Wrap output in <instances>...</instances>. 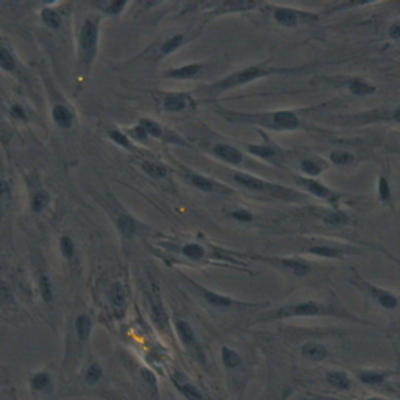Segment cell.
Returning a JSON list of instances; mask_svg holds the SVG:
<instances>
[{"mask_svg": "<svg viewBox=\"0 0 400 400\" xmlns=\"http://www.w3.org/2000/svg\"><path fill=\"white\" fill-rule=\"evenodd\" d=\"M322 314H338L335 310L328 308L325 305H320L316 302H303V303H295V305H288L274 311L272 318L275 319H283V318H294V316H322Z\"/></svg>", "mask_w": 400, "mask_h": 400, "instance_id": "1", "label": "cell"}, {"mask_svg": "<svg viewBox=\"0 0 400 400\" xmlns=\"http://www.w3.org/2000/svg\"><path fill=\"white\" fill-rule=\"evenodd\" d=\"M266 72L260 69V67H247V69L244 71H240L233 75L227 77V79L220 80L214 84H211L210 86V91L213 92H222V91H227V89H232V88H236V86H241V84H245L252 80H257L260 79L261 75H265Z\"/></svg>", "mask_w": 400, "mask_h": 400, "instance_id": "2", "label": "cell"}, {"mask_svg": "<svg viewBox=\"0 0 400 400\" xmlns=\"http://www.w3.org/2000/svg\"><path fill=\"white\" fill-rule=\"evenodd\" d=\"M109 303H111V310L116 318H122L125 313V293L122 285L114 283L109 288Z\"/></svg>", "mask_w": 400, "mask_h": 400, "instance_id": "3", "label": "cell"}, {"mask_svg": "<svg viewBox=\"0 0 400 400\" xmlns=\"http://www.w3.org/2000/svg\"><path fill=\"white\" fill-rule=\"evenodd\" d=\"M30 388L33 393L39 394H50L53 391V383L52 378L47 372H36L30 377Z\"/></svg>", "mask_w": 400, "mask_h": 400, "instance_id": "4", "label": "cell"}, {"mask_svg": "<svg viewBox=\"0 0 400 400\" xmlns=\"http://www.w3.org/2000/svg\"><path fill=\"white\" fill-rule=\"evenodd\" d=\"M96 41H97V24L94 21L88 19L84 22L80 33V46L84 50H89L96 46Z\"/></svg>", "mask_w": 400, "mask_h": 400, "instance_id": "5", "label": "cell"}, {"mask_svg": "<svg viewBox=\"0 0 400 400\" xmlns=\"http://www.w3.org/2000/svg\"><path fill=\"white\" fill-rule=\"evenodd\" d=\"M213 153H214L216 157H219L220 160L228 161V163H232V164H240L242 161L241 152L236 150L232 146H227V144H217V146H214V149H213Z\"/></svg>", "mask_w": 400, "mask_h": 400, "instance_id": "6", "label": "cell"}, {"mask_svg": "<svg viewBox=\"0 0 400 400\" xmlns=\"http://www.w3.org/2000/svg\"><path fill=\"white\" fill-rule=\"evenodd\" d=\"M302 355L311 361H322L327 358V348L318 343H306L302 346Z\"/></svg>", "mask_w": 400, "mask_h": 400, "instance_id": "7", "label": "cell"}, {"mask_svg": "<svg viewBox=\"0 0 400 400\" xmlns=\"http://www.w3.org/2000/svg\"><path fill=\"white\" fill-rule=\"evenodd\" d=\"M200 72V64H188L183 67H177V69H172L166 72L164 75L169 77V79H177V80H188V79H194L195 75Z\"/></svg>", "mask_w": 400, "mask_h": 400, "instance_id": "8", "label": "cell"}, {"mask_svg": "<svg viewBox=\"0 0 400 400\" xmlns=\"http://www.w3.org/2000/svg\"><path fill=\"white\" fill-rule=\"evenodd\" d=\"M102 378H104V369H102V366L96 361L88 364V368L84 369V373H83L84 383H86L88 386H96Z\"/></svg>", "mask_w": 400, "mask_h": 400, "instance_id": "9", "label": "cell"}, {"mask_svg": "<svg viewBox=\"0 0 400 400\" xmlns=\"http://www.w3.org/2000/svg\"><path fill=\"white\" fill-rule=\"evenodd\" d=\"M274 122L280 127V129H297L299 127V119L291 111H278L274 114Z\"/></svg>", "mask_w": 400, "mask_h": 400, "instance_id": "10", "label": "cell"}, {"mask_svg": "<svg viewBox=\"0 0 400 400\" xmlns=\"http://www.w3.org/2000/svg\"><path fill=\"white\" fill-rule=\"evenodd\" d=\"M91 330H92V320L88 314H80L79 318L75 319V331H77V336H79L81 341H86L91 335Z\"/></svg>", "mask_w": 400, "mask_h": 400, "instance_id": "11", "label": "cell"}, {"mask_svg": "<svg viewBox=\"0 0 400 400\" xmlns=\"http://www.w3.org/2000/svg\"><path fill=\"white\" fill-rule=\"evenodd\" d=\"M235 180L240 183L241 186L247 189H253V191H263V189H267V185L265 182L258 180V178H253L250 175H245V174H236L235 175Z\"/></svg>", "mask_w": 400, "mask_h": 400, "instance_id": "12", "label": "cell"}, {"mask_svg": "<svg viewBox=\"0 0 400 400\" xmlns=\"http://www.w3.org/2000/svg\"><path fill=\"white\" fill-rule=\"evenodd\" d=\"M175 328H177V333L178 336H180L182 339V343L185 346H194L195 344V338H194V331L191 328V325L188 324V322H185V320H178L177 324H175Z\"/></svg>", "mask_w": 400, "mask_h": 400, "instance_id": "13", "label": "cell"}, {"mask_svg": "<svg viewBox=\"0 0 400 400\" xmlns=\"http://www.w3.org/2000/svg\"><path fill=\"white\" fill-rule=\"evenodd\" d=\"M174 385L177 386L178 393H180L186 400H202L203 396L197 386L191 385V383H178L174 380Z\"/></svg>", "mask_w": 400, "mask_h": 400, "instance_id": "14", "label": "cell"}, {"mask_svg": "<svg viewBox=\"0 0 400 400\" xmlns=\"http://www.w3.org/2000/svg\"><path fill=\"white\" fill-rule=\"evenodd\" d=\"M203 297H205V300L211 305H216V306H220V308H224V306H232V305H236V302L233 299H230V297H225V295H220V294H216V293H211V291H207V289H200Z\"/></svg>", "mask_w": 400, "mask_h": 400, "instance_id": "15", "label": "cell"}, {"mask_svg": "<svg viewBox=\"0 0 400 400\" xmlns=\"http://www.w3.org/2000/svg\"><path fill=\"white\" fill-rule=\"evenodd\" d=\"M152 313H153V319L158 324V327L161 330H164L167 327V316L164 313V308H163V303L160 302L158 297H153L152 299Z\"/></svg>", "mask_w": 400, "mask_h": 400, "instance_id": "16", "label": "cell"}, {"mask_svg": "<svg viewBox=\"0 0 400 400\" xmlns=\"http://www.w3.org/2000/svg\"><path fill=\"white\" fill-rule=\"evenodd\" d=\"M327 381H328L330 386L343 389V391L350 388V380H348V377L346 375L344 372H328Z\"/></svg>", "mask_w": 400, "mask_h": 400, "instance_id": "17", "label": "cell"}, {"mask_svg": "<svg viewBox=\"0 0 400 400\" xmlns=\"http://www.w3.org/2000/svg\"><path fill=\"white\" fill-rule=\"evenodd\" d=\"M53 121L59 127L67 129V127H71V124H72V114H71V111L66 107L58 105V107L53 108Z\"/></svg>", "mask_w": 400, "mask_h": 400, "instance_id": "18", "label": "cell"}, {"mask_svg": "<svg viewBox=\"0 0 400 400\" xmlns=\"http://www.w3.org/2000/svg\"><path fill=\"white\" fill-rule=\"evenodd\" d=\"M222 361L225 364V368L233 371V369H238L240 366L242 364V358L240 355H238L235 350L228 347H222Z\"/></svg>", "mask_w": 400, "mask_h": 400, "instance_id": "19", "label": "cell"}, {"mask_svg": "<svg viewBox=\"0 0 400 400\" xmlns=\"http://www.w3.org/2000/svg\"><path fill=\"white\" fill-rule=\"evenodd\" d=\"M185 107H186V100H185V96L182 94H169L164 99V108L171 113L182 111Z\"/></svg>", "mask_w": 400, "mask_h": 400, "instance_id": "20", "label": "cell"}, {"mask_svg": "<svg viewBox=\"0 0 400 400\" xmlns=\"http://www.w3.org/2000/svg\"><path fill=\"white\" fill-rule=\"evenodd\" d=\"M117 225H119V230H121V233L125 236V238H132L134 233H136V225H134V220L130 217V216H121L117 220Z\"/></svg>", "mask_w": 400, "mask_h": 400, "instance_id": "21", "label": "cell"}, {"mask_svg": "<svg viewBox=\"0 0 400 400\" xmlns=\"http://www.w3.org/2000/svg\"><path fill=\"white\" fill-rule=\"evenodd\" d=\"M388 377L386 372H375V371H368V372H360L358 378L366 383V385H378L383 380Z\"/></svg>", "mask_w": 400, "mask_h": 400, "instance_id": "22", "label": "cell"}, {"mask_svg": "<svg viewBox=\"0 0 400 400\" xmlns=\"http://www.w3.org/2000/svg\"><path fill=\"white\" fill-rule=\"evenodd\" d=\"M275 19L282 25H288V27H294L297 24V16L291 10H277L275 11Z\"/></svg>", "mask_w": 400, "mask_h": 400, "instance_id": "23", "label": "cell"}, {"mask_svg": "<svg viewBox=\"0 0 400 400\" xmlns=\"http://www.w3.org/2000/svg\"><path fill=\"white\" fill-rule=\"evenodd\" d=\"M302 185H305L306 188H308V191H311L313 194H316V195H320V197H327V199H333V195H331V192L324 188L320 183H316V182H311V180H300Z\"/></svg>", "mask_w": 400, "mask_h": 400, "instance_id": "24", "label": "cell"}, {"mask_svg": "<svg viewBox=\"0 0 400 400\" xmlns=\"http://www.w3.org/2000/svg\"><path fill=\"white\" fill-rule=\"evenodd\" d=\"M188 178H189V182L194 185V188H199L200 191H211L213 188H214L208 178L202 177L199 174H189Z\"/></svg>", "mask_w": 400, "mask_h": 400, "instance_id": "25", "label": "cell"}, {"mask_svg": "<svg viewBox=\"0 0 400 400\" xmlns=\"http://www.w3.org/2000/svg\"><path fill=\"white\" fill-rule=\"evenodd\" d=\"M373 294L377 295V300L385 306V308H396L397 306V299L393 295V294H389V293H383V291H378V289H372Z\"/></svg>", "mask_w": 400, "mask_h": 400, "instance_id": "26", "label": "cell"}, {"mask_svg": "<svg viewBox=\"0 0 400 400\" xmlns=\"http://www.w3.org/2000/svg\"><path fill=\"white\" fill-rule=\"evenodd\" d=\"M183 41L185 39L182 35H175L172 38H169L163 44V47H161V52H163V55H169V53L175 52V50L183 44Z\"/></svg>", "mask_w": 400, "mask_h": 400, "instance_id": "27", "label": "cell"}, {"mask_svg": "<svg viewBox=\"0 0 400 400\" xmlns=\"http://www.w3.org/2000/svg\"><path fill=\"white\" fill-rule=\"evenodd\" d=\"M350 91L353 94H358V96H363V94H371V92L375 91V88L371 86V84L364 83L361 80H353L350 83Z\"/></svg>", "mask_w": 400, "mask_h": 400, "instance_id": "28", "label": "cell"}, {"mask_svg": "<svg viewBox=\"0 0 400 400\" xmlns=\"http://www.w3.org/2000/svg\"><path fill=\"white\" fill-rule=\"evenodd\" d=\"M182 253L191 260H200L203 257V249L199 244H186L182 249Z\"/></svg>", "mask_w": 400, "mask_h": 400, "instance_id": "29", "label": "cell"}, {"mask_svg": "<svg viewBox=\"0 0 400 400\" xmlns=\"http://www.w3.org/2000/svg\"><path fill=\"white\" fill-rule=\"evenodd\" d=\"M142 169H144V172L150 177H164L167 174L166 167L161 164H157V163H144Z\"/></svg>", "mask_w": 400, "mask_h": 400, "instance_id": "30", "label": "cell"}, {"mask_svg": "<svg viewBox=\"0 0 400 400\" xmlns=\"http://www.w3.org/2000/svg\"><path fill=\"white\" fill-rule=\"evenodd\" d=\"M42 21H44L50 28H58L59 27V16L56 11L53 10H49V8H46V10H42Z\"/></svg>", "mask_w": 400, "mask_h": 400, "instance_id": "31", "label": "cell"}, {"mask_svg": "<svg viewBox=\"0 0 400 400\" xmlns=\"http://www.w3.org/2000/svg\"><path fill=\"white\" fill-rule=\"evenodd\" d=\"M278 263H282L283 266L289 267L295 275H305L306 272L310 270V267L305 265V263H297V261H288V260H280Z\"/></svg>", "mask_w": 400, "mask_h": 400, "instance_id": "32", "label": "cell"}, {"mask_svg": "<svg viewBox=\"0 0 400 400\" xmlns=\"http://www.w3.org/2000/svg\"><path fill=\"white\" fill-rule=\"evenodd\" d=\"M0 67L8 72L14 69V59H13L11 53L8 52L6 49H2V47H0Z\"/></svg>", "mask_w": 400, "mask_h": 400, "instance_id": "33", "label": "cell"}, {"mask_svg": "<svg viewBox=\"0 0 400 400\" xmlns=\"http://www.w3.org/2000/svg\"><path fill=\"white\" fill-rule=\"evenodd\" d=\"M141 127H142L144 130H146L147 134L155 136V138L161 136V129H160V125H158L157 122L150 121V119H144V121H141Z\"/></svg>", "mask_w": 400, "mask_h": 400, "instance_id": "34", "label": "cell"}, {"mask_svg": "<svg viewBox=\"0 0 400 400\" xmlns=\"http://www.w3.org/2000/svg\"><path fill=\"white\" fill-rule=\"evenodd\" d=\"M325 222L330 225H344L348 222V217L344 213H330L328 216H325Z\"/></svg>", "mask_w": 400, "mask_h": 400, "instance_id": "35", "label": "cell"}, {"mask_svg": "<svg viewBox=\"0 0 400 400\" xmlns=\"http://www.w3.org/2000/svg\"><path fill=\"white\" fill-rule=\"evenodd\" d=\"M49 203V194L47 192H38L35 195V199H33L31 205H33V210L35 211H41L46 205Z\"/></svg>", "mask_w": 400, "mask_h": 400, "instance_id": "36", "label": "cell"}, {"mask_svg": "<svg viewBox=\"0 0 400 400\" xmlns=\"http://www.w3.org/2000/svg\"><path fill=\"white\" fill-rule=\"evenodd\" d=\"M41 294H42V299H44L46 302L52 300V286H50V282L46 275L41 277Z\"/></svg>", "mask_w": 400, "mask_h": 400, "instance_id": "37", "label": "cell"}, {"mask_svg": "<svg viewBox=\"0 0 400 400\" xmlns=\"http://www.w3.org/2000/svg\"><path fill=\"white\" fill-rule=\"evenodd\" d=\"M331 161L336 164H348L353 161V157L350 153H346V152H335L331 153Z\"/></svg>", "mask_w": 400, "mask_h": 400, "instance_id": "38", "label": "cell"}, {"mask_svg": "<svg viewBox=\"0 0 400 400\" xmlns=\"http://www.w3.org/2000/svg\"><path fill=\"white\" fill-rule=\"evenodd\" d=\"M310 252L316 255H324V257H338V255L341 253L338 249H331V247H311Z\"/></svg>", "mask_w": 400, "mask_h": 400, "instance_id": "39", "label": "cell"}, {"mask_svg": "<svg viewBox=\"0 0 400 400\" xmlns=\"http://www.w3.org/2000/svg\"><path fill=\"white\" fill-rule=\"evenodd\" d=\"M61 250H63V255L66 258H71L74 255V244L71 241V238L64 236L61 240Z\"/></svg>", "mask_w": 400, "mask_h": 400, "instance_id": "40", "label": "cell"}, {"mask_svg": "<svg viewBox=\"0 0 400 400\" xmlns=\"http://www.w3.org/2000/svg\"><path fill=\"white\" fill-rule=\"evenodd\" d=\"M249 150L252 153H255V155H258V157H263V158H270V157H274L275 155V152L274 150H270V149H266V147H257V146H250Z\"/></svg>", "mask_w": 400, "mask_h": 400, "instance_id": "41", "label": "cell"}, {"mask_svg": "<svg viewBox=\"0 0 400 400\" xmlns=\"http://www.w3.org/2000/svg\"><path fill=\"white\" fill-rule=\"evenodd\" d=\"M302 169L306 172V174H310V175H316L320 172V166L316 164V163H313V161L310 160H306L302 163Z\"/></svg>", "mask_w": 400, "mask_h": 400, "instance_id": "42", "label": "cell"}, {"mask_svg": "<svg viewBox=\"0 0 400 400\" xmlns=\"http://www.w3.org/2000/svg\"><path fill=\"white\" fill-rule=\"evenodd\" d=\"M0 302H2V303L13 302V294L10 291V288L5 286V285H0Z\"/></svg>", "mask_w": 400, "mask_h": 400, "instance_id": "43", "label": "cell"}, {"mask_svg": "<svg viewBox=\"0 0 400 400\" xmlns=\"http://www.w3.org/2000/svg\"><path fill=\"white\" fill-rule=\"evenodd\" d=\"M109 136H111V139H113L114 142H117L119 146L129 147V139H127L122 133H119V132H111V133H109Z\"/></svg>", "mask_w": 400, "mask_h": 400, "instance_id": "44", "label": "cell"}, {"mask_svg": "<svg viewBox=\"0 0 400 400\" xmlns=\"http://www.w3.org/2000/svg\"><path fill=\"white\" fill-rule=\"evenodd\" d=\"M380 197L383 200H389V197H391L389 186H388V182L385 180V178H380Z\"/></svg>", "mask_w": 400, "mask_h": 400, "instance_id": "45", "label": "cell"}, {"mask_svg": "<svg viewBox=\"0 0 400 400\" xmlns=\"http://www.w3.org/2000/svg\"><path fill=\"white\" fill-rule=\"evenodd\" d=\"M125 6V2L122 0V2H113V3H109L107 6V11L108 13H111V14H117V13H121L122 11V8Z\"/></svg>", "mask_w": 400, "mask_h": 400, "instance_id": "46", "label": "cell"}, {"mask_svg": "<svg viewBox=\"0 0 400 400\" xmlns=\"http://www.w3.org/2000/svg\"><path fill=\"white\" fill-rule=\"evenodd\" d=\"M232 216L235 219H240V220H250L252 219L250 213H247V211H235Z\"/></svg>", "mask_w": 400, "mask_h": 400, "instance_id": "47", "label": "cell"}, {"mask_svg": "<svg viewBox=\"0 0 400 400\" xmlns=\"http://www.w3.org/2000/svg\"><path fill=\"white\" fill-rule=\"evenodd\" d=\"M11 113L14 117H19V119H25V111H24V108L21 105H14L11 108Z\"/></svg>", "mask_w": 400, "mask_h": 400, "instance_id": "48", "label": "cell"}, {"mask_svg": "<svg viewBox=\"0 0 400 400\" xmlns=\"http://www.w3.org/2000/svg\"><path fill=\"white\" fill-rule=\"evenodd\" d=\"M132 133H133V134H134V136H136V138H138V139H141V141H142V139H146V136H147L146 130H144L141 125L138 127V129H134V130H133Z\"/></svg>", "mask_w": 400, "mask_h": 400, "instance_id": "49", "label": "cell"}, {"mask_svg": "<svg viewBox=\"0 0 400 400\" xmlns=\"http://www.w3.org/2000/svg\"><path fill=\"white\" fill-rule=\"evenodd\" d=\"M8 192V185L5 182H0V199H3Z\"/></svg>", "mask_w": 400, "mask_h": 400, "instance_id": "50", "label": "cell"}, {"mask_svg": "<svg viewBox=\"0 0 400 400\" xmlns=\"http://www.w3.org/2000/svg\"><path fill=\"white\" fill-rule=\"evenodd\" d=\"M389 33H391V36H393V38H400V25H394Z\"/></svg>", "mask_w": 400, "mask_h": 400, "instance_id": "51", "label": "cell"}, {"mask_svg": "<svg viewBox=\"0 0 400 400\" xmlns=\"http://www.w3.org/2000/svg\"><path fill=\"white\" fill-rule=\"evenodd\" d=\"M394 119H396L397 122H400V108H397V109H396V113H394Z\"/></svg>", "mask_w": 400, "mask_h": 400, "instance_id": "52", "label": "cell"}, {"mask_svg": "<svg viewBox=\"0 0 400 400\" xmlns=\"http://www.w3.org/2000/svg\"><path fill=\"white\" fill-rule=\"evenodd\" d=\"M368 400H383V399H380V397H371V399H368Z\"/></svg>", "mask_w": 400, "mask_h": 400, "instance_id": "53", "label": "cell"}]
</instances>
